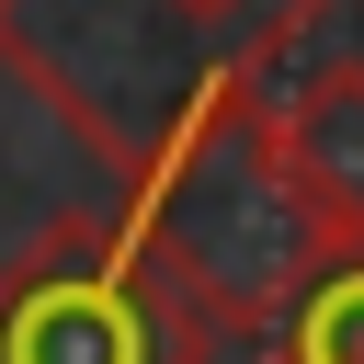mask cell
<instances>
[{
  "label": "cell",
  "instance_id": "2",
  "mask_svg": "<svg viewBox=\"0 0 364 364\" xmlns=\"http://www.w3.org/2000/svg\"><path fill=\"white\" fill-rule=\"evenodd\" d=\"M228 341L125 205H80L0 262V364H228Z\"/></svg>",
  "mask_w": 364,
  "mask_h": 364
},
{
  "label": "cell",
  "instance_id": "3",
  "mask_svg": "<svg viewBox=\"0 0 364 364\" xmlns=\"http://www.w3.org/2000/svg\"><path fill=\"white\" fill-rule=\"evenodd\" d=\"M273 148H284L296 193L318 205V228H330L341 250H364V57L307 68V80L273 102Z\"/></svg>",
  "mask_w": 364,
  "mask_h": 364
},
{
  "label": "cell",
  "instance_id": "5",
  "mask_svg": "<svg viewBox=\"0 0 364 364\" xmlns=\"http://www.w3.org/2000/svg\"><path fill=\"white\" fill-rule=\"evenodd\" d=\"M171 11H193V23H216V11H250V0H171Z\"/></svg>",
  "mask_w": 364,
  "mask_h": 364
},
{
  "label": "cell",
  "instance_id": "1",
  "mask_svg": "<svg viewBox=\"0 0 364 364\" xmlns=\"http://www.w3.org/2000/svg\"><path fill=\"white\" fill-rule=\"evenodd\" d=\"M114 205L193 273V296L239 341H273V318L341 262V239L318 228V205L296 193V171L273 148V102H262L250 68H216L159 125V148H125Z\"/></svg>",
  "mask_w": 364,
  "mask_h": 364
},
{
  "label": "cell",
  "instance_id": "4",
  "mask_svg": "<svg viewBox=\"0 0 364 364\" xmlns=\"http://www.w3.org/2000/svg\"><path fill=\"white\" fill-rule=\"evenodd\" d=\"M273 364H364V250H341V262L273 318Z\"/></svg>",
  "mask_w": 364,
  "mask_h": 364
},
{
  "label": "cell",
  "instance_id": "6",
  "mask_svg": "<svg viewBox=\"0 0 364 364\" xmlns=\"http://www.w3.org/2000/svg\"><path fill=\"white\" fill-rule=\"evenodd\" d=\"M23 11H34V0H0V46H11V34H23Z\"/></svg>",
  "mask_w": 364,
  "mask_h": 364
}]
</instances>
